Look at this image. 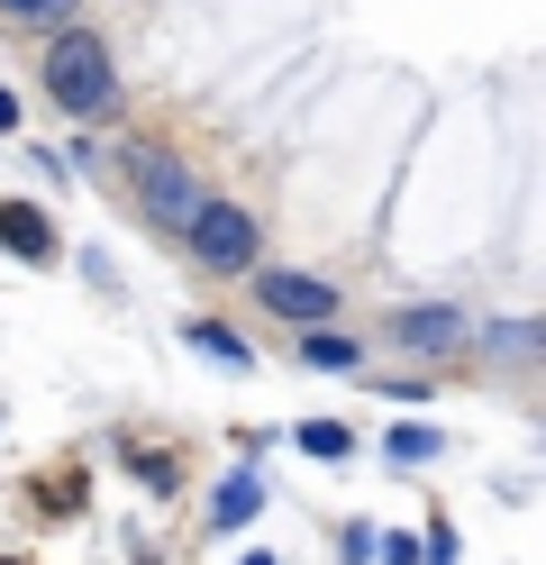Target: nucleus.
Here are the masks:
<instances>
[{"instance_id": "nucleus-1", "label": "nucleus", "mask_w": 546, "mask_h": 565, "mask_svg": "<svg viewBox=\"0 0 546 565\" xmlns=\"http://www.w3.org/2000/svg\"><path fill=\"white\" fill-rule=\"evenodd\" d=\"M46 100L64 119H100L109 100H119V64H109V38L83 19H64L46 38Z\"/></svg>"}, {"instance_id": "nucleus-2", "label": "nucleus", "mask_w": 546, "mask_h": 565, "mask_svg": "<svg viewBox=\"0 0 546 565\" xmlns=\"http://www.w3.org/2000/svg\"><path fill=\"white\" fill-rule=\"evenodd\" d=\"M128 183H137L146 220H156L164 237H182V220L201 210V173L182 164V156H164V147H137V156H128Z\"/></svg>"}, {"instance_id": "nucleus-3", "label": "nucleus", "mask_w": 546, "mask_h": 565, "mask_svg": "<svg viewBox=\"0 0 546 565\" xmlns=\"http://www.w3.org/2000/svg\"><path fill=\"white\" fill-rule=\"evenodd\" d=\"M182 246H192V265H210V274H246L255 265V210L201 192V210L182 220Z\"/></svg>"}, {"instance_id": "nucleus-4", "label": "nucleus", "mask_w": 546, "mask_h": 565, "mask_svg": "<svg viewBox=\"0 0 546 565\" xmlns=\"http://www.w3.org/2000/svg\"><path fill=\"white\" fill-rule=\"evenodd\" d=\"M246 274H255V301H265L274 320H291V329L338 320V292H328L319 274H291V265H246Z\"/></svg>"}, {"instance_id": "nucleus-5", "label": "nucleus", "mask_w": 546, "mask_h": 565, "mask_svg": "<svg viewBox=\"0 0 546 565\" xmlns=\"http://www.w3.org/2000/svg\"><path fill=\"white\" fill-rule=\"evenodd\" d=\"M464 338H473V310H447V301L392 310V347H400V356H456Z\"/></svg>"}, {"instance_id": "nucleus-6", "label": "nucleus", "mask_w": 546, "mask_h": 565, "mask_svg": "<svg viewBox=\"0 0 546 565\" xmlns=\"http://www.w3.org/2000/svg\"><path fill=\"white\" fill-rule=\"evenodd\" d=\"M0 246L28 256V265H55V256H64V237H55V220H46L36 201H0Z\"/></svg>"}, {"instance_id": "nucleus-7", "label": "nucleus", "mask_w": 546, "mask_h": 565, "mask_svg": "<svg viewBox=\"0 0 546 565\" xmlns=\"http://www.w3.org/2000/svg\"><path fill=\"white\" fill-rule=\"evenodd\" d=\"M255 511H265V483H255V466H237L228 483H218V511H210V520H218V529H246Z\"/></svg>"}, {"instance_id": "nucleus-8", "label": "nucleus", "mask_w": 546, "mask_h": 565, "mask_svg": "<svg viewBox=\"0 0 546 565\" xmlns=\"http://www.w3.org/2000/svg\"><path fill=\"white\" fill-rule=\"evenodd\" d=\"M301 356H310L319 374H355V356H364V347H355V338H338V329L319 320V329H301Z\"/></svg>"}, {"instance_id": "nucleus-9", "label": "nucleus", "mask_w": 546, "mask_h": 565, "mask_svg": "<svg viewBox=\"0 0 546 565\" xmlns=\"http://www.w3.org/2000/svg\"><path fill=\"white\" fill-rule=\"evenodd\" d=\"M73 10H83V0H0V19H10V28H64Z\"/></svg>"}, {"instance_id": "nucleus-10", "label": "nucleus", "mask_w": 546, "mask_h": 565, "mask_svg": "<svg viewBox=\"0 0 546 565\" xmlns=\"http://www.w3.org/2000/svg\"><path fill=\"white\" fill-rule=\"evenodd\" d=\"M291 438H301L310 456H346V429H338V419H301V429H291Z\"/></svg>"}, {"instance_id": "nucleus-11", "label": "nucleus", "mask_w": 546, "mask_h": 565, "mask_svg": "<svg viewBox=\"0 0 546 565\" xmlns=\"http://www.w3.org/2000/svg\"><path fill=\"white\" fill-rule=\"evenodd\" d=\"M437 456V429H392V466H428Z\"/></svg>"}, {"instance_id": "nucleus-12", "label": "nucleus", "mask_w": 546, "mask_h": 565, "mask_svg": "<svg viewBox=\"0 0 546 565\" xmlns=\"http://www.w3.org/2000/svg\"><path fill=\"white\" fill-rule=\"evenodd\" d=\"M192 347H201V356H218V365H246V347H237V338H228V329H210V320H201V329H192Z\"/></svg>"}, {"instance_id": "nucleus-13", "label": "nucleus", "mask_w": 546, "mask_h": 565, "mask_svg": "<svg viewBox=\"0 0 546 565\" xmlns=\"http://www.w3.org/2000/svg\"><path fill=\"white\" fill-rule=\"evenodd\" d=\"M492 347H501V356H528V347H537V329H528V320H510V329H492Z\"/></svg>"}, {"instance_id": "nucleus-14", "label": "nucleus", "mask_w": 546, "mask_h": 565, "mask_svg": "<svg viewBox=\"0 0 546 565\" xmlns=\"http://www.w3.org/2000/svg\"><path fill=\"white\" fill-rule=\"evenodd\" d=\"M0 128H19V92L10 83H0Z\"/></svg>"}]
</instances>
